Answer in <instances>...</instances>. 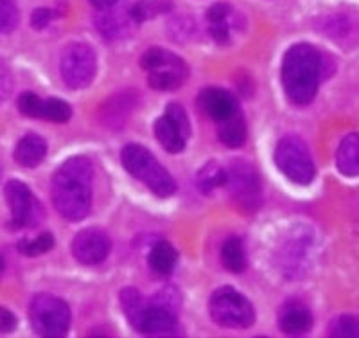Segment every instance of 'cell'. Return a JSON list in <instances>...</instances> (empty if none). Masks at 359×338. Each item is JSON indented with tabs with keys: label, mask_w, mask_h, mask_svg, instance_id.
Listing matches in <instances>:
<instances>
[{
	"label": "cell",
	"mask_w": 359,
	"mask_h": 338,
	"mask_svg": "<svg viewBox=\"0 0 359 338\" xmlns=\"http://www.w3.org/2000/svg\"><path fill=\"white\" fill-rule=\"evenodd\" d=\"M92 178V164L85 157H72L60 166L53 178V202L63 218L78 221L88 216Z\"/></svg>",
	"instance_id": "6da1fadb"
},
{
	"label": "cell",
	"mask_w": 359,
	"mask_h": 338,
	"mask_svg": "<svg viewBox=\"0 0 359 338\" xmlns=\"http://www.w3.org/2000/svg\"><path fill=\"white\" fill-rule=\"evenodd\" d=\"M322 54L313 45H293L282 60V85L294 105H307L314 99L322 76Z\"/></svg>",
	"instance_id": "7a4b0ae2"
},
{
	"label": "cell",
	"mask_w": 359,
	"mask_h": 338,
	"mask_svg": "<svg viewBox=\"0 0 359 338\" xmlns=\"http://www.w3.org/2000/svg\"><path fill=\"white\" fill-rule=\"evenodd\" d=\"M123 166L131 176L146 183L147 188L151 189L160 198H169L175 195L176 183L175 178L169 175V171L155 157L151 151H147L144 146L139 144H128L121 153Z\"/></svg>",
	"instance_id": "3957f363"
},
{
	"label": "cell",
	"mask_w": 359,
	"mask_h": 338,
	"mask_svg": "<svg viewBox=\"0 0 359 338\" xmlns=\"http://www.w3.org/2000/svg\"><path fill=\"white\" fill-rule=\"evenodd\" d=\"M210 317L221 327L246 330L255 322V311L248 299L233 288H219L208 302Z\"/></svg>",
	"instance_id": "277c9868"
},
{
	"label": "cell",
	"mask_w": 359,
	"mask_h": 338,
	"mask_svg": "<svg viewBox=\"0 0 359 338\" xmlns=\"http://www.w3.org/2000/svg\"><path fill=\"white\" fill-rule=\"evenodd\" d=\"M31 327L40 337H63L70 327V310L65 301L49 294H40L29 308Z\"/></svg>",
	"instance_id": "5b68a950"
},
{
	"label": "cell",
	"mask_w": 359,
	"mask_h": 338,
	"mask_svg": "<svg viewBox=\"0 0 359 338\" xmlns=\"http://www.w3.org/2000/svg\"><path fill=\"white\" fill-rule=\"evenodd\" d=\"M275 164L280 173L298 186H309L314 178V164L309 148L298 137L287 135L275 150Z\"/></svg>",
	"instance_id": "8992f818"
},
{
	"label": "cell",
	"mask_w": 359,
	"mask_h": 338,
	"mask_svg": "<svg viewBox=\"0 0 359 338\" xmlns=\"http://www.w3.org/2000/svg\"><path fill=\"white\" fill-rule=\"evenodd\" d=\"M62 78L70 89H85L92 83L97 70L94 49L86 44H69L60 58Z\"/></svg>",
	"instance_id": "52a82bcc"
},
{
	"label": "cell",
	"mask_w": 359,
	"mask_h": 338,
	"mask_svg": "<svg viewBox=\"0 0 359 338\" xmlns=\"http://www.w3.org/2000/svg\"><path fill=\"white\" fill-rule=\"evenodd\" d=\"M226 173H229L226 183L233 198L246 209L257 207L261 200V180L257 171L245 160H237Z\"/></svg>",
	"instance_id": "ba28073f"
},
{
	"label": "cell",
	"mask_w": 359,
	"mask_h": 338,
	"mask_svg": "<svg viewBox=\"0 0 359 338\" xmlns=\"http://www.w3.org/2000/svg\"><path fill=\"white\" fill-rule=\"evenodd\" d=\"M6 200L11 207V223L15 228L29 227L36 220L38 205L31 189L18 180H9L6 183Z\"/></svg>",
	"instance_id": "9c48e42d"
},
{
	"label": "cell",
	"mask_w": 359,
	"mask_h": 338,
	"mask_svg": "<svg viewBox=\"0 0 359 338\" xmlns=\"http://www.w3.org/2000/svg\"><path fill=\"white\" fill-rule=\"evenodd\" d=\"M135 330L144 334H169L176 331L175 304L165 299H156L153 304H146Z\"/></svg>",
	"instance_id": "30bf717a"
},
{
	"label": "cell",
	"mask_w": 359,
	"mask_h": 338,
	"mask_svg": "<svg viewBox=\"0 0 359 338\" xmlns=\"http://www.w3.org/2000/svg\"><path fill=\"white\" fill-rule=\"evenodd\" d=\"M110 240L97 228H85L76 234L72 241L74 257L83 265H97L107 259L110 254Z\"/></svg>",
	"instance_id": "8fae6325"
},
{
	"label": "cell",
	"mask_w": 359,
	"mask_h": 338,
	"mask_svg": "<svg viewBox=\"0 0 359 338\" xmlns=\"http://www.w3.org/2000/svg\"><path fill=\"white\" fill-rule=\"evenodd\" d=\"M198 106L214 122H221L224 119L232 117L239 110V106H237V101L233 99V96L230 92H226V90L221 89L201 90L200 98H198Z\"/></svg>",
	"instance_id": "7c38bea8"
},
{
	"label": "cell",
	"mask_w": 359,
	"mask_h": 338,
	"mask_svg": "<svg viewBox=\"0 0 359 338\" xmlns=\"http://www.w3.org/2000/svg\"><path fill=\"white\" fill-rule=\"evenodd\" d=\"M313 317L309 310L300 302H287L278 313V327L287 334H302L311 330Z\"/></svg>",
	"instance_id": "4fadbf2b"
},
{
	"label": "cell",
	"mask_w": 359,
	"mask_h": 338,
	"mask_svg": "<svg viewBox=\"0 0 359 338\" xmlns=\"http://www.w3.org/2000/svg\"><path fill=\"white\" fill-rule=\"evenodd\" d=\"M130 22H133L131 13H121L115 9V4L111 8L101 9V13L95 18L97 29L104 34L108 40H115V38H124L130 33Z\"/></svg>",
	"instance_id": "5bb4252c"
},
{
	"label": "cell",
	"mask_w": 359,
	"mask_h": 338,
	"mask_svg": "<svg viewBox=\"0 0 359 338\" xmlns=\"http://www.w3.org/2000/svg\"><path fill=\"white\" fill-rule=\"evenodd\" d=\"M47 153V144L40 135L29 134L18 141L15 148V160L24 167H36Z\"/></svg>",
	"instance_id": "9a60e30c"
},
{
	"label": "cell",
	"mask_w": 359,
	"mask_h": 338,
	"mask_svg": "<svg viewBox=\"0 0 359 338\" xmlns=\"http://www.w3.org/2000/svg\"><path fill=\"white\" fill-rule=\"evenodd\" d=\"M140 65L147 72H155V70H178V72L189 74L187 65H185V61L182 58L169 53V51L160 49V47L147 49L144 53L142 60H140Z\"/></svg>",
	"instance_id": "2e32d148"
},
{
	"label": "cell",
	"mask_w": 359,
	"mask_h": 338,
	"mask_svg": "<svg viewBox=\"0 0 359 338\" xmlns=\"http://www.w3.org/2000/svg\"><path fill=\"white\" fill-rule=\"evenodd\" d=\"M336 166L345 176H359V134L347 135L336 153Z\"/></svg>",
	"instance_id": "e0dca14e"
},
{
	"label": "cell",
	"mask_w": 359,
	"mask_h": 338,
	"mask_svg": "<svg viewBox=\"0 0 359 338\" xmlns=\"http://www.w3.org/2000/svg\"><path fill=\"white\" fill-rule=\"evenodd\" d=\"M217 135L223 144L229 148H239L246 141V122L241 110H237L232 117L217 122Z\"/></svg>",
	"instance_id": "ac0fdd59"
},
{
	"label": "cell",
	"mask_w": 359,
	"mask_h": 338,
	"mask_svg": "<svg viewBox=\"0 0 359 338\" xmlns=\"http://www.w3.org/2000/svg\"><path fill=\"white\" fill-rule=\"evenodd\" d=\"M155 135L158 143L162 144V148L169 153H180V151H184L185 148V135L178 130L175 122L168 117V115H163L160 117L158 121L155 122Z\"/></svg>",
	"instance_id": "d6986e66"
},
{
	"label": "cell",
	"mask_w": 359,
	"mask_h": 338,
	"mask_svg": "<svg viewBox=\"0 0 359 338\" xmlns=\"http://www.w3.org/2000/svg\"><path fill=\"white\" fill-rule=\"evenodd\" d=\"M149 266L160 275H169L175 270L176 261H178V252L168 241H158L149 252Z\"/></svg>",
	"instance_id": "ffe728a7"
},
{
	"label": "cell",
	"mask_w": 359,
	"mask_h": 338,
	"mask_svg": "<svg viewBox=\"0 0 359 338\" xmlns=\"http://www.w3.org/2000/svg\"><path fill=\"white\" fill-rule=\"evenodd\" d=\"M229 180V173L226 169L219 166L217 162H207L203 167H201L200 171H198L196 176V183H198V189L205 195H210L214 189L221 188L224 186Z\"/></svg>",
	"instance_id": "44dd1931"
},
{
	"label": "cell",
	"mask_w": 359,
	"mask_h": 338,
	"mask_svg": "<svg viewBox=\"0 0 359 338\" xmlns=\"http://www.w3.org/2000/svg\"><path fill=\"white\" fill-rule=\"evenodd\" d=\"M221 261H223L224 268L230 270V272L233 273L243 272V270H245L246 256H245V249H243L241 240L230 238V240L224 241L223 249H221Z\"/></svg>",
	"instance_id": "7402d4cb"
},
{
	"label": "cell",
	"mask_w": 359,
	"mask_h": 338,
	"mask_svg": "<svg viewBox=\"0 0 359 338\" xmlns=\"http://www.w3.org/2000/svg\"><path fill=\"white\" fill-rule=\"evenodd\" d=\"M187 74L178 72V70H155L149 72L147 83L155 90H176L184 85Z\"/></svg>",
	"instance_id": "603a6c76"
},
{
	"label": "cell",
	"mask_w": 359,
	"mask_h": 338,
	"mask_svg": "<svg viewBox=\"0 0 359 338\" xmlns=\"http://www.w3.org/2000/svg\"><path fill=\"white\" fill-rule=\"evenodd\" d=\"M121 304H123V310L126 313L128 320L131 322V326H137V322H139L140 315L146 308V302L142 301L139 292L133 288H126L124 292H121Z\"/></svg>",
	"instance_id": "cb8c5ba5"
},
{
	"label": "cell",
	"mask_w": 359,
	"mask_h": 338,
	"mask_svg": "<svg viewBox=\"0 0 359 338\" xmlns=\"http://www.w3.org/2000/svg\"><path fill=\"white\" fill-rule=\"evenodd\" d=\"M72 115V108L69 103L62 101V99L50 98L43 101V108H41V117L45 121L50 122H67Z\"/></svg>",
	"instance_id": "d4e9b609"
},
{
	"label": "cell",
	"mask_w": 359,
	"mask_h": 338,
	"mask_svg": "<svg viewBox=\"0 0 359 338\" xmlns=\"http://www.w3.org/2000/svg\"><path fill=\"white\" fill-rule=\"evenodd\" d=\"M331 334L338 338L359 337V318L352 315H341L331 324Z\"/></svg>",
	"instance_id": "484cf974"
},
{
	"label": "cell",
	"mask_w": 359,
	"mask_h": 338,
	"mask_svg": "<svg viewBox=\"0 0 359 338\" xmlns=\"http://www.w3.org/2000/svg\"><path fill=\"white\" fill-rule=\"evenodd\" d=\"M54 247V238L50 233H43L33 241H22L18 245V250L25 256H41V254L49 252Z\"/></svg>",
	"instance_id": "4316f807"
},
{
	"label": "cell",
	"mask_w": 359,
	"mask_h": 338,
	"mask_svg": "<svg viewBox=\"0 0 359 338\" xmlns=\"http://www.w3.org/2000/svg\"><path fill=\"white\" fill-rule=\"evenodd\" d=\"M18 24V8L15 0H0V33H11Z\"/></svg>",
	"instance_id": "83f0119b"
},
{
	"label": "cell",
	"mask_w": 359,
	"mask_h": 338,
	"mask_svg": "<svg viewBox=\"0 0 359 338\" xmlns=\"http://www.w3.org/2000/svg\"><path fill=\"white\" fill-rule=\"evenodd\" d=\"M41 108H43V99L38 98L34 92H24L18 98V110L27 117H41Z\"/></svg>",
	"instance_id": "f1b7e54d"
},
{
	"label": "cell",
	"mask_w": 359,
	"mask_h": 338,
	"mask_svg": "<svg viewBox=\"0 0 359 338\" xmlns=\"http://www.w3.org/2000/svg\"><path fill=\"white\" fill-rule=\"evenodd\" d=\"M165 115L175 122L176 126H178V130L182 131V134L185 135V139H187L189 135H191V124H189V117L187 114H185L184 108L180 105H176V103H171V105L168 106V110H165Z\"/></svg>",
	"instance_id": "f546056e"
},
{
	"label": "cell",
	"mask_w": 359,
	"mask_h": 338,
	"mask_svg": "<svg viewBox=\"0 0 359 338\" xmlns=\"http://www.w3.org/2000/svg\"><path fill=\"white\" fill-rule=\"evenodd\" d=\"M210 34L217 44H229L230 40V25L226 20L210 22Z\"/></svg>",
	"instance_id": "4dcf8cb0"
},
{
	"label": "cell",
	"mask_w": 359,
	"mask_h": 338,
	"mask_svg": "<svg viewBox=\"0 0 359 338\" xmlns=\"http://www.w3.org/2000/svg\"><path fill=\"white\" fill-rule=\"evenodd\" d=\"M232 13L229 4H223V2H217V4H212L207 11V20L208 24L210 22H219V20H229V15Z\"/></svg>",
	"instance_id": "1f68e13d"
},
{
	"label": "cell",
	"mask_w": 359,
	"mask_h": 338,
	"mask_svg": "<svg viewBox=\"0 0 359 338\" xmlns=\"http://www.w3.org/2000/svg\"><path fill=\"white\" fill-rule=\"evenodd\" d=\"M11 89H13L11 74H9L8 67L4 65V61L0 60V103L8 98L9 92H11Z\"/></svg>",
	"instance_id": "d6a6232c"
},
{
	"label": "cell",
	"mask_w": 359,
	"mask_h": 338,
	"mask_svg": "<svg viewBox=\"0 0 359 338\" xmlns=\"http://www.w3.org/2000/svg\"><path fill=\"white\" fill-rule=\"evenodd\" d=\"M54 18V11L47 8H40L33 13V17H31V24H33L34 29H43L45 25L49 24L50 20Z\"/></svg>",
	"instance_id": "836d02e7"
},
{
	"label": "cell",
	"mask_w": 359,
	"mask_h": 338,
	"mask_svg": "<svg viewBox=\"0 0 359 338\" xmlns=\"http://www.w3.org/2000/svg\"><path fill=\"white\" fill-rule=\"evenodd\" d=\"M17 327V317L0 306V333H11Z\"/></svg>",
	"instance_id": "e575fe53"
},
{
	"label": "cell",
	"mask_w": 359,
	"mask_h": 338,
	"mask_svg": "<svg viewBox=\"0 0 359 338\" xmlns=\"http://www.w3.org/2000/svg\"><path fill=\"white\" fill-rule=\"evenodd\" d=\"M90 2L94 4V8H97L99 11H101V9L111 8L114 4H117L118 0H90Z\"/></svg>",
	"instance_id": "d590c367"
}]
</instances>
